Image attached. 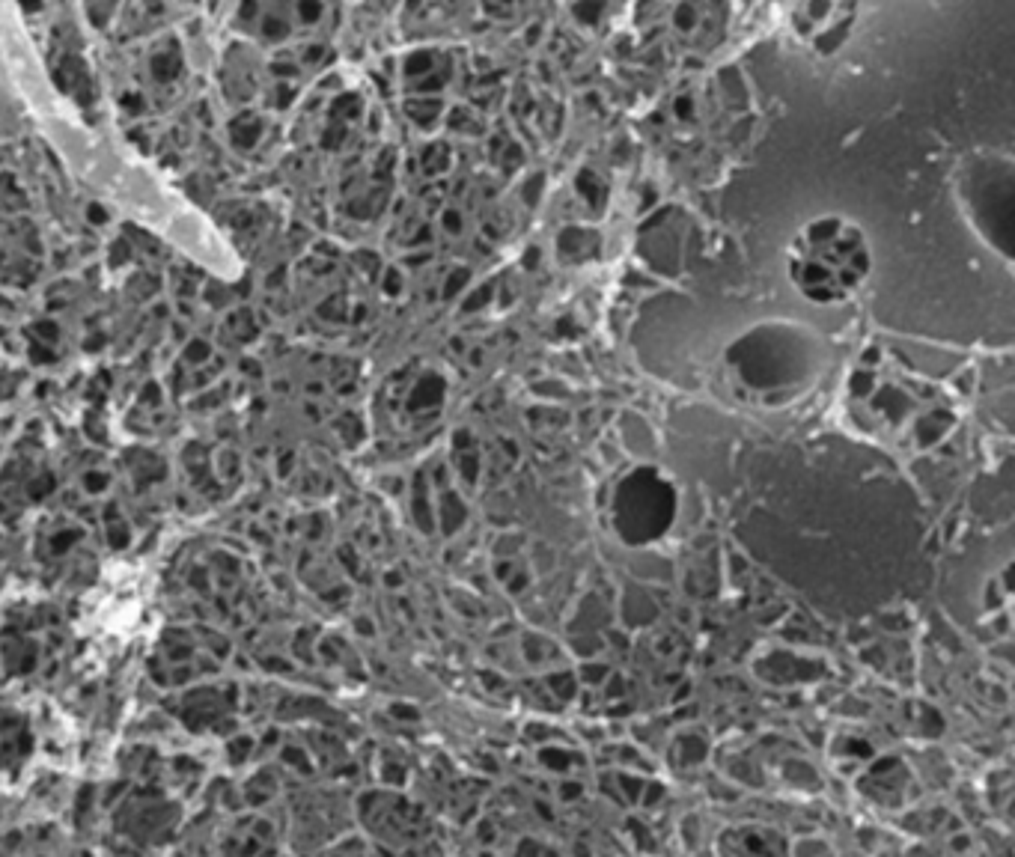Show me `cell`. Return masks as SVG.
Returning <instances> with one entry per match:
<instances>
[{"mask_svg":"<svg viewBox=\"0 0 1015 857\" xmlns=\"http://www.w3.org/2000/svg\"><path fill=\"white\" fill-rule=\"evenodd\" d=\"M468 280H471V271H468V268H456V274H453V277H450V283H447L450 289H447L444 295H447V298H450V295H456L459 289H465V286H468Z\"/></svg>","mask_w":1015,"mask_h":857,"instance_id":"3957f363","label":"cell"},{"mask_svg":"<svg viewBox=\"0 0 1015 857\" xmlns=\"http://www.w3.org/2000/svg\"><path fill=\"white\" fill-rule=\"evenodd\" d=\"M599 247V236L587 227H569L560 233V259L566 262H587Z\"/></svg>","mask_w":1015,"mask_h":857,"instance_id":"6da1fadb","label":"cell"},{"mask_svg":"<svg viewBox=\"0 0 1015 857\" xmlns=\"http://www.w3.org/2000/svg\"><path fill=\"white\" fill-rule=\"evenodd\" d=\"M587 182H596V173L584 170L581 179H578V188H587ZM581 197H584L593 209H602V203H605V185H602V182H599V185H590V191H584Z\"/></svg>","mask_w":1015,"mask_h":857,"instance_id":"7a4b0ae2","label":"cell"},{"mask_svg":"<svg viewBox=\"0 0 1015 857\" xmlns=\"http://www.w3.org/2000/svg\"><path fill=\"white\" fill-rule=\"evenodd\" d=\"M441 224H444L450 233H462V215H459V212H453V209H450V212H444Z\"/></svg>","mask_w":1015,"mask_h":857,"instance_id":"277c9868","label":"cell"}]
</instances>
